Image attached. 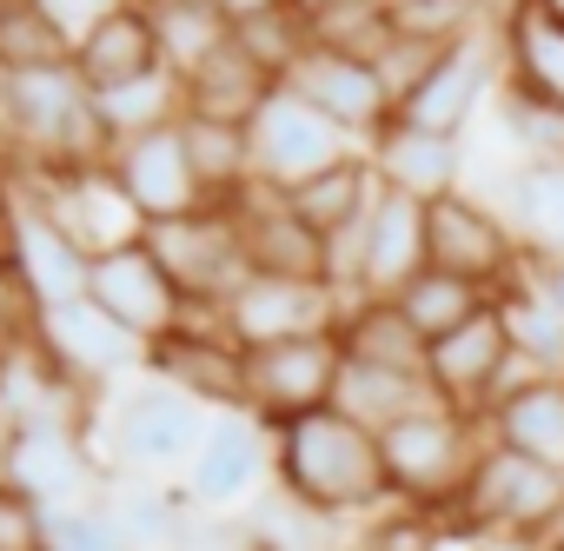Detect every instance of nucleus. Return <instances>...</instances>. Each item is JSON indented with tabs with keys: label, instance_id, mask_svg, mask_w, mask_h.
<instances>
[{
	"label": "nucleus",
	"instance_id": "nucleus-27",
	"mask_svg": "<svg viewBox=\"0 0 564 551\" xmlns=\"http://www.w3.org/2000/svg\"><path fill=\"white\" fill-rule=\"evenodd\" d=\"M485 432L524 458H544L564 472V379H524L518 392H505L491 412H485Z\"/></svg>",
	"mask_w": 564,
	"mask_h": 551
},
{
	"label": "nucleus",
	"instance_id": "nucleus-21",
	"mask_svg": "<svg viewBox=\"0 0 564 551\" xmlns=\"http://www.w3.org/2000/svg\"><path fill=\"white\" fill-rule=\"evenodd\" d=\"M232 219H239L252 272H272V280H326L333 287V246L286 206V193L252 186V193L232 199Z\"/></svg>",
	"mask_w": 564,
	"mask_h": 551
},
{
	"label": "nucleus",
	"instance_id": "nucleus-9",
	"mask_svg": "<svg viewBox=\"0 0 564 551\" xmlns=\"http://www.w3.org/2000/svg\"><path fill=\"white\" fill-rule=\"evenodd\" d=\"M107 419H113V452L133 472H186L193 452H199V439H206V425H213V412L193 392H180V386H166L153 372L133 379L113 399Z\"/></svg>",
	"mask_w": 564,
	"mask_h": 551
},
{
	"label": "nucleus",
	"instance_id": "nucleus-39",
	"mask_svg": "<svg viewBox=\"0 0 564 551\" xmlns=\"http://www.w3.org/2000/svg\"><path fill=\"white\" fill-rule=\"evenodd\" d=\"M232 41L272 74V80H286L293 74V61L313 47V21H300L293 8H272V14H259V21H239L232 28Z\"/></svg>",
	"mask_w": 564,
	"mask_h": 551
},
{
	"label": "nucleus",
	"instance_id": "nucleus-17",
	"mask_svg": "<svg viewBox=\"0 0 564 551\" xmlns=\"http://www.w3.org/2000/svg\"><path fill=\"white\" fill-rule=\"evenodd\" d=\"M0 478H8L14 491H28L41 511H61V505L94 498V491H87V445H80V425L61 419V412L14 419L8 439H0Z\"/></svg>",
	"mask_w": 564,
	"mask_h": 551
},
{
	"label": "nucleus",
	"instance_id": "nucleus-18",
	"mask_svg": "<svg viewBox=\"0 0 564 551\" xmlns=\"http://www.w3.org/2000/svg\"><path fill=\"white\" fill-rule=\"evenodd\" d=\"M147 372L193 392L206 412H246V353L226 339L213 313H193L180 333L147 346Z\"/></svg>",
	"mask_w": 564,
	"mask_h": 551
},
{
	"label": "nucleus",
	"instance_id": "nucleus-4",
	"mask_svg": "<svg viewBox=\"0 0 564 551\" xmlns=\"http://www.w3.org/2000/svg\"><path fill=\"white\" fill-rule=\"evenodd\" d=\"M458 518H465V531H478V538L557 544V538H564V472L491 439V445L478 452V472H471V485H465Z\"/></svg>",
	"mask_w": 564,
	"mask_h": 551
},
{
	"label": "nucleus",
	"instance_id": "nucleus-28",
	"mask_svg": "<svg viewBox=\"0 0 564 551\" xmlns=\"http://www.w3.org/2000/svg\"><path fill=\"white\" fill-rule=\"evenodd\" d=\"M279 80L239 47V41H226L219 54H206L193 74H186V114H199V120H232V127H246L259 107H265V94H272Z\"/></svg>",
	"mask_w": 564,
	"mask_h": 551
},
{
	"label": "nucleus",
	"instance_id": "nucleus-48",
	"mask_svg": "<svg viewBox=\"0 0 564 551\" xmlns=\"http://www.w3.org/2000/svg\"><path fill=\"white\" fill-rule=\"evenodd\" d=\"M0 94H8V67H0Z\"/></svg>",
	"mask_w": 564,
	"mask_h": 551
},
{
	"label": "nucleus",
	"instance_id": "nucleus-7",
	"mask_svg": "<svg viewBox=\"0 0 564 551\" xmlns=\"http://www.w3.org/2000/svg\"><path fill=\"white\" fill-rule=\"evenodd\" d=\"M425 379H432V392L445 399V406H458V412H491L505 392H518L524 379H538L518 353H511V333H505V313H498V300L478 313V320H465L458 333H445V339H432L425 346Z\"/></svg>",
	"mask_w": 564,
	"mask_h": 551
},
{
	"label": "nucleus",
	"instance_id": "nucleus-8",
	"mask_svg": "<svg viewBox=\"0 0 564 551\" xmlns=\"http://www.w3.org/2000/svg\"><path fill=\"white\" fill-rule=\"evenodd\" d=\"M147 246L160 252V266L173 272V287L186 293L193 313H219V306L239 293V280L252 272L232 206H199V213H186V219L147 226Z\"/></svg>",
	"mask_w": 564,
	"mask_h": 551
},
{
	"label": "nucleus",
	"instance_id": "nucleus-11",
	"mask_svg": "<svg viewBox=\"0 0 564 551\" xmlns=\"http://www.w3.org/2000/svg\"><path fill=\"white\" fill-rule=\"evenodd\" d=\"M339 333H313V339H279V346H252L246 353V412L265 425H286L300 412H326L339 392Z\"/></svg>",
	"mask_w": 564,
	"mask_h": 551
},
{
	"label": "nucleus",
	"instance_id": "nucleus-42",
	"mask_svg": "<svg viewBox=\"0 0 564 551\" xmlns=\"http://www.w3.org/2000/svg\"><path fill=\"white\" fill-rule=\"evenodd\" d=\"M524 280H531V287H538V293H544L557 313H564V259H544V266H531Z\"/></svg>",
	"mask_w": 564,
	"mask_h": 551
},
{
	"label": "nucleus",
	"instance_id": "nucleus-46",
	"mask_svg": "<svg viewBox=\"0 0 564 551\" xmlns=\"http://www.w3.org/2000/svg\"><path fill=\"white\" fill-rule=\"evenodd\" d=\"M127 8H140V14H153V8H166V0H127Z\"/></svg>",
	"mask_w": 564,
	"mask_h": 551
},
{
	"label": "nucleus",
	"instance_id": "nucleus-23",
	"mask_svg": "<svg viewBox=\"0 0 564 551\" xmlns=\"http://www.w3.org/2000/svg\"><path fill=\"white\" fill-rule=\"evenodd\" d=\"M8 266H14L21 293L34 300V313L67 306V300H87V272H94V259H87L34 199L14 206V252H8Z\"/></svg>",
	"mask_w": 564,
	"mask_h": 551
},
{
	"label": "nucleus",
	"instance_id": "nucleus-31",
	"mask_svg": "<svg viewBox=\"0 0 564 551\" xmlns=\"http://www.w3.org/2000/svg\"><path fill=\"white\" fill-rule=\"evenodd\" d=\"M180 140H186V160H193V180H199L206 206H232L239 193L259 186V180H252V140H246V127L186 114V120H180Z\"/></svg>",
	"mask_w": 564,
	"mask_h": 551
},
{
	"label": "nucleus",
	"instance_id": "nucleus-43",
	"mask_svg": "<svg viewBox=\"0 0 564 551\" xmlns=\"http://www.w3.org/2000/svg\"><path fill=\"white\" fill-rule=\"evenodd\" d=\"M213 8L239 28V21H259V14H272V8H286V0H213Z\"/></svg>",
	"mask_w": 564,
	"mask_h": 551
},
{
	"label": "nucleus",
	"instance_id": "nucleus-45",
	"mask_svg": "<svg viewBox=\"0 0 564 551\" xmlns=\"http://www.w3.org/2000/svg\"><path fill=\"white\" fill-rule=\"evenodd\" d=\"M286 8H293L300 21H326L333 8H346V0H286Z\"/></svg>",
	"mask_w": 564,
	"mask_h": 551
},
{
	"label": "nucleus",
	"instance_id": "nucleus-37",
	"mask_svg": "<svg viewBox=\"0 0 564 551\" xmlns=\"http://www.w3.org/2000/svg\"><path fill=\"white\" fill-rule=\"evenodd\" d=\"M74 41L61 34V21L41 8V0H0V67L21 74V67H47L67 61Z\"/></svg>",
	"mask_w": 564,
	"mask_h": 551
},
{
	"label": "nucleus",
	"instance_id": "nucleus-25",
	"mask_svg": "<svg viewBox=\"0 0 564 551\" xmlns=\"http://www.w3.org/2000/svg\"><path fill=\"white\" fill-rule=\"evenodd\" d=\"M524 266H544V259H564V160L551 153H531L524 166H511L505 180V199H498Z\"/></svg>",
	"mask_w": 564,
	"mask_h": 551
},
{
	"label": "nucleus",
	"instance_id": "nucleus-34",
	"mask_svg": "<svg viewBox=\"0 0 564 551\" xmlns=\"http://www.w3.org/2000/svg\"><path fill=\"white\" fill-rule=\"evenodd\" d=\"M498 313H505V333H511V353L531 366V372H544V379H564V313L531 287V280H518L505 300H498Z\"/></svg>",
	"mask_w": 564,
	"mask_h": 551
},
{
	"label": "nucleus",
	"instance_id": "nucleus-50",
	"mask_svg": "<svg viewBox=\"0 0 564 551\" xmlns=\"http://www.w3.org/2000/svg\"><path fill=\"white\" fill-rule=\"evenodd\" d=\"M386 8H399V0H386Z\"/></svg>",
	"mask_w": 564,
	"mask_h": 551
},
{
	"label": "nucleus",
	"instance_id": "nucleus-13",
	"mask_svg": "<svg viewBox=\"0 0 564 551\" xmlns=\"http://www.w3.org/2000/svg\"><path fill=\"white\" fill-rule=\"evenodd\" d=\"M491 87H505V54H498V28H478V34H465V41H452V47L432 54L425 80L399 100V120L419 127V133L458 140Z\"/></svg>",
	"mask_w": 564,
	"mask_h": 551
},
{
	"label": "nucleus",
	"instance_id": "nucleus-10",
	"mask_svg": "<svg viewBox=\"0 0 564 551\" xmlns=\"http://www.w3.org/2000/svg\"><path fill=\"white\" fill-rule=\"evenodd\" d=\"M346 293L326 280H272V272H246L239 293L213 313L226 326V339L239 353L252 346H279V339H313V333H339L346 320Z\"/></svg>",
	"mask_w": 564,
	"mask_h": 551
},
{
	"label": "nucleus",
	"instance_id": "nucleus-26",
	"mask_svg": "<svg viewBox=\"0 0 564 551\" xmlns=\"http://www.w3.org/2000/svg\"><path fill=\"white\" fill-rule=\"evenodd\" d=\"M74 67L87 74V87H94V94L127 87V80H140V74L166 67L160 34H153V14H140V8H113V14H100V21L74 41Z\"/></svg>",
	"mask_w": 564,
	"mask_h": 551
},
{
	"label": "nucleus",
	"instance_id": "nucleus-19",
	"mask_svg": "<svg viewBox=\"0 0 564 551\" xmlns=\"http://www.w3.org/2000/svg\"><path fill=\"white\" fill-rule=\"evenodd\" d=\"M265 478H272V425L252 412H213V425L186 465V498L206 511H232Z\"/></svg>",
	"mask_w": 564,
	"mask_h": 551
},
{
	"label": "nucleus",
	"instance_id": "nucleus-40",
	"mask_svg": "<svg viewBox=\"0 0 564 551\" xmlns=\"http://www.w3.org/2000/svg\"><path fill=\"white\" fill-rule=\"evenodd\" d=\"M41 538H47V511L0 478V551H41Z\"/></svg>",
	"mask_w": 564,
	"mask_h": 551
},
{
	"label": "nucleus",
	"instance_id": "nucleus-6",
	"mask_svg": "<svg viewBox=\"0 0 564 551\" xmlns=\"http://www.w3.org/2000/svg\"><path fill=\"white\" fill-rule=\"evenodd\" d=\"M246 140H252V180H259L265 193H293V186L333 173L339 160L366 153L359 140H346L319 107H306V100L286 94V87L265 94V107L246 120Z\"/></svg>",
	"mask_w": 564,
	"mask_h": 551
},
{
	"label": "nucleus",
	"instance_id": "nucleus-16",
	"mask_svg": "<svg viewBox=\"0 0 564 551\" xmlns=\"http://www.w3.org/2000/svg\"><path fill=\"white\" fill-rule=\"evenodd\" d=\"M34 353L54 366L61 386H107V379L147 366V346L94 300H67V306L34 313Z\"/></svg>",
	"mask_w": 564,
	"mask_h": 551
},
{
	"label": "nucleus",
	"instance_id": "nucleus-24",
	"mask_svg": "<svg viewBox=\"0 0 564 551\" xmlns=\"http://www.w3.org/2000/svg\"><path fill=\"white\" fill-rule=\"evenodd\" d=\"M366 160H372V173H379L386 193H405V199H419V206H432V199H445V193L465 186V147L445 140V133H419V127H405V120H392V127L366 147Z\"/></svg>",
	"mask_w": 564,
	"mask_h": 551
},
{
	"label": "nucleus",
	"instance_id": "nucleus-38",
	"mask_svg": "<svg viewBox=\"0 0 564 551\" xmlns=\"http://www.w3.org/2000/svg\"><path fill=\"white\" fill-rule=\"evenodd\" d=\"M41 551H140L127 518L107 505V498H80V505H61L47 511V538Z\"/></svg>",
	"mask_w": 564,
	"mask_h": 551
},
{
	"label": "nucleus",
	"instance_id": "nucleus-1",
	"mask_svg": "<svg viewBox=\"0 0 564 551\" xmlns=\"http://www.w3.org/2000/svg\"><path fill=\"white\" fill-rule=\"evenodd\" d=\"M272 478L313 518H352V511L392 505L379 432H366L359 419H346L333 406L272 425Z\"/></svg>",
	"mask_w": 564,
	"mask_h": 551
},
{
	"label": "nucleus",
	"instance_id": "nucleus-29",
	"mask_svg": "<svg viewBox=\"0 0 564 551\" xmlns=\"http://www.w3.org/2000/svg\"><path fill=\"white\" fill-rule=\"evenodd\" d=\"M386 186H379V173H372V160L366 153H352V160H339L333 173H319V180H306V186H293L286 193V206L333 246L339 233H352V226H366V213H372V199H379Z\"/></svg>",
	"mask_w": 564,
	"mask_h": 551
},
{
	"label": "nucleus",
	"instance_id": "nucleus-30",
	"mask_svg": "<svg viewBox=\"0 0 564 551\" xmlns=\"http://www.w3.org/2000/svg\"><path fill=\"white\" fill-rule=\"evenodd\" d=\"M425 406H438V392H432L425 372H386V366H352V359L339 366L333 412L359 419L366 432H386V425H399V419H412Z\"/></svg>",
	"mask_w": 564,
	"mask_h": 551
},
{
	"label": "nucleus",
	"instance_id": "nucleus-14",
	"mask_svg": "<svg viewBox=\"0 0 564 551\" xmlns=\"http://www.w3.org/2000/svg\"><path fill=\"white\" fill-rule=\"evenodd\" d=\"M87 300H94L100 313H113L140 346H153V339H166V333H180V326L193 320L186 293L173 287V272L160 266V252H153L147 239H133V246L94 259V272H87Z\"/></svg>",
	"mask_w": 564,
	"mask_h": 551
},
{
	"label": "nucleus",
	"instance_id": "nucleus-15",
	"mask_svg": "<svg viewBox=\"0 0 564 551\" xmlns=\"http://www.w3.org/2000/svg\"><path fill=\"white\" fill-rule=\"evenodd\" d=\"M28 193H34V206L87 252V259H100V252H120V246H133V239H147V219L133 213V199L120 193V180L107 173V166H74V173H28Z\"/></svg>",
	"mask_w": 564,
	"mask_h": 551
},
{
	"label": "nucleus",
	"instance_id": "nucleus-22",
	"mask_svg": "<svg viewBox=\"0 0 564 551\" xmlns=\"http://www.w3.org/2000/svg\"><path fill=\"white\" fill-rule=\"evenodd\" d=\"M498 54H505V100L564 107V21L544 0H511L505 8Z\"/></svg>",
	"mask_w": 564,
	"mask_h": 551
},
{
	"label": "nucleus",
	"instance_id": "nucleus-2",
	"mask_svg": "<svg viewBox=\"0 0 564 551\" xmlns=\"http://www.w3.org/2000/svg\"><path fill=\"white\" fill-rule=\"evenodd\" d=\"M0 133L14 140L21 173H74V166H107L113 160V140L94 114V87L74 67V54L8 74Z\"/></svg>",
	"mask_w": 564,
	"mask_h": 551
},
{
	"label": "nucleus",
	"instance_id": "nucleus-41",
	"mask_svg": "<svg viewBox=\"0 0 564 551\" xmlns=\"http://www.w3.org/2000/svg\"><path fill=\"white\" fill-rule=\"evenodd\" d=\"M41 8H47V14L61 21V34H67V41H80V34H87V28L100 21V14L127 8V0H41Z\"/></svg>",
	"mask_w": 564,
	"mask_h": 551
},
{
	"label": "nucleus",
	"instance_id": "nucleus-44",
	"mask_svg": "<svg viewBox=\"0 0 564 551\" xmlns=\"http://www.w3.org/2000/svg\"><path fill=\"white\" fill-rule=\"evenodd\" d=\"M8 252H14V199L0 186V266H8Z\"/></svg>",
	"mask_w": 564,
	"mask_h": 551
},
{
	"label": "nucleus",
	"instance_id": "nucleus-35",
	"mask_svg": "<svg viewBox=\"0 0 564 551\" xmlns=\"http://www.w3.org/2000/svg\"><path fill=\"white\" fill-rule=\"evenodd\" d=\"M399 313H405V326L432 346V339H445V333H458L465 320H478L485 306H491V293H478V287H465V280H452V272H419V280L392 300Z\"/></svg>",
	"mask_w": 564,
	"mask_h": 551
},
{
	"label": "nucleus",
	"instance_id": "nucleus-5",
	"mask_svg": "<svg viewBox=\"0 0 564 551\" xmlns=\"http://www.w3.org/2000/svg\"><path fill=\"white\" fill-rule=\"evenodd\" d=\"M425 259H432V272H452V280H465V287H478L491 300H505L531 272L511 226H505V213L491 199L465 193V186L425 206Z\"/></svg>",
	"mask_w": 564,
	"mask_h": 551
},
{
	"label": "nucleus",
	"instance_id": "nucleus-47",
	"mask_svg": "<svg viewBox=\"0 0 564 551\" xmlns=\"http://www.w3.org/2000/svg\"><path fill=\"white\" fill-rule=\"evenodd\" d=\"M544 8H551V14H557V21H564V0H544Z\"/></svg>",
	"mask_w": 564,
	"mask_h": 551
},
{
	"label": "nucleus",
	"instance_id": "nucleus-49",
	"mask_svg": "<svg viewBox=\"0 0 564 551\" xmlns=\"http://www.w3.org/2000/svg\"><path fill=\"white\" fill-rule=\"evenodd\" d=\"M551 551H564V538H557V544H551Z\"/></svg>",
	"mask_w": 564,
	"mask_h": 551
},
{
	"label": "nucleus",
	"instance_id": "nucleus-3",
	"mask_svg": "<svg viewBox=\"0 0 564 551\" xmlns=\"http://www.w3.org/2000/svg\"><path fill=\"white\" fill-rule=\"evenodd\" d=\"M491 445L485 419L478 412H458V406H425L399 425L379 432V452H386V485H392V505L405 511H425V518H458L465 505V485L478 472V452Z\"/></svg>",
	"mask_w": 564,
	"mask_h": 551
},
{
	"label": "nucleus",
	"instance_id": "nucleus-33",
	"mask_svg": "<svg viewBox=\"0 0 564 551\" xmlns=\"http://www.w3.org/2000/svg\"><path fill=\"white\" fill-rule=\"evenodd\" d=\"M339 353L352 366H386V372H425V339L405 326L392 300H352L339 320Z\"/></svg>",
	"mask_w": 564,
	"mask_h": 551
},
{
	"label": "nucleus",
	"instance_id": "nucleus-12",
	"mask_svg": "<svg viewBox=\"0 0 564 551\" xmlns=\"http://www.w3.org/2000/svg\"><path fill=\"white\" fill-rule=\"evenodd\" d=\"M279 87L300 94L306 107H319V114H326L346 140H359V147H372V140L399 120V100H392L386 74H379L372 61H359V54L326 47V41H313Z\"/></svg>",
	"mask_w": 564,
	"mask_h": 551
},
{
	"label": "nucleus",
	"instance_id": "nucleus-20",
	"mask_svg": "<svg viewBox=\"0 0 564 551\" xmlns=\"http://www.w3.org/2000/svg\"><path fill=\"white\" fill-rule=\"evenodd\" d=\"M107 173L120 180V193L133 199V213L147 226H166V219H186L206 206L199 180H193V160H186V140L180 127H160V133H140V140H120Z\"/></svg>",
	"mask_w": 564,
	"mask_h": 551
},
{
	"label": "nucleus",
	"instance_id": "nucleus-32",
	"mask_svg": "<svg viewBox=\"0 0 564 551\" xmlns=\"http://www.w3.org/2000/svg\"><path fill=\"white\" fill-rule=\"evenodd\" d=\"M94 114H100V127H107L113 147L140 140V133H160V127H180L186 120V80L173 67H153V74H140L127 87L94 94Z\"/></svg>",
	"mask_w": 564,
	"mask_h": 551
},
{
	"label": "nucleus",
	"instance_id": "nucleus-36",
	"mask_svg": "<svg viewBox=\"0 0 564 551\" xmlns=\"http://www.w3.org/2000/svg\"><path fill=\"white\" fill-rule=\"evenodd\" d=\"M153 34H160L166 67L186 80L206 54H219L232 41V21L213 8V0H166V8H153Z\"/></svg>",
	"mask_w": 564,
	"mask_h": 551
}]
</instances>
